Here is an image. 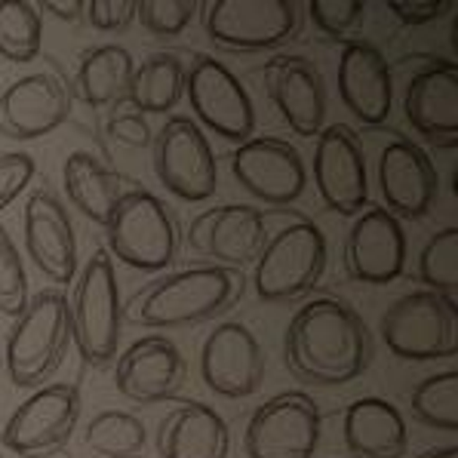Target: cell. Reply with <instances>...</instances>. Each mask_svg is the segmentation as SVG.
I'll list each match as a JSON object with an SVG mask.
<instances>
[{"instance_id": "8992f818", "label": "cell", "mask_w": 458, "mask_h": 458, "mask_svg": "<svg viewBox=\"0 0 458 458\" xmlns=\"http://www.w3.org/2000/svg\"><path fill=\"white\" fill-rule=\"evenodd\" d=\"M329 246L311 218L277 228L252 262V286L262 301H295L314 293L327 274Z\"/></svg>"}, {"instance_id": "9a60e30c", "label": "cell", "mask_w": 458, "mask_h": 458, "mask_svg": "<svg viewBox=\"0 0 458 458\" xmlns=\"http://www.w3.org/2000/svg\"><path fill=\"white\" fill-rule=\"evenodd\" d=\"M265 351L241 320L216 323L200 344V378L218 397L246 400L265 382Z\"/></svg>"}, {"instance_id": "1f68e13d", "label": "cell", "mask_w": 458, "mask_h": 458, "mask_svg": "<svg viewBox=\"0 0 458 458\" xmlns=\"http://www.w3.org/2000/svg\"><path fill=\"white\" fill-rule=\"evenodd\" d=\"M410 412L415 421L434 431H458V369L434 372L421 378L410 394Z\"/></svg>"}, {"instance_id": "484cf974", "label": "cell", "mask_w": 458, "mask_h": 458, "mask_svg": "<svg viewBox=\"0 0 458 458\" xmlns=\"http://www.w3.org/2000/svg\"><path fill=\"white\" fill-rule=\"evenodd\" d=\"M157 453L160 458H228V421L213 406L185 400L160 419Z\"/></svg>"}, {"instance_id": "30bf717a", "label": "cell", "mask_w": 458, "mask_h": 458, "mask_svg": "<svg viewBox=\"0 0 458 458\" xmlns=\"http://www.w3.org/2000/svg\"><path fill=\"white\" fill-rule=\"evenodd\" d=\"M151 166L157 182L185 203H203L218 188V164L207 132L191 117L173 114L151 139Z\"/></svg>"}, {"instance_id": "ac0fdd59", "label": "cell", "mask_w": 458, "mask_h": 458, "mask_svg": "<svg viewBox=\"0 0 458 458\" xmlns=\"http://www.w3.org/2000/svg\"><path fill=\"white\" fill-rule=\"evenodd\" d=\"M342 265L354 284L387 286L406 267V234L385 207H369L354 216L342 246Z\"/></svg>"}, {"instance_id": "52a82bcc", "label": "cell", "mask_w": 458, "mask_h": 458, "mask_svg": "<svg viewBox=\"0 0 458 458\" xmlns=\"http://www.w3.org/2000/svg\"><path fill=\"white\" fill-rule=\"evenodd\" d=\"M378 333L400 360H449L458 354V301L428 290L406 293L387 305Z\"/></svg>"}, {"instance_id": "3957f363", "label": "cell", "mask_w": 458, "mask_h": 458, "mask_svg": "<svg viewBox=\"0 0 458 458\" xmlns=\"http://www.w3.org/2000/svg\"><path fill=\"white\" fill-rule=\"evenodd\" d=\"M105 228V250L111 259L145 274H160L179 256V222L157 194L132 185L117 197Z\"/></svg>"}, {"instance_id": "b9f144b4", "label": "cell", "mask_w": 458, "mask_h": 458, "mask_svg": "<svg viewBox=\"0 0 458 458\" xmlns=\"http://www.w3.org/2000/svg\"><path fill=\"white\" fill-rule=\"evenodd\" d=\"M419 458H458V446H434L428 453H421Z\"/></svg>"}, {"instance_id": "2e32d148", "label": "cell", "mask_w": 458, "mask_h": 458, "mask_svg": "<svg viewBox=\"0 0 458 458\" xmlns=\"http://www.w3.org/2000/svg\"><path fill=\"white\" fill-rule=\"evenodd\" d=\"M267 241V218L259 207L222 203L209 207L188 228V250L218 267L243 271L252 265Z\"/></svg>"}, {"instance_id": "44dd1931", "label": "cell", "mask_w": 458, "mask_h": 458, "mask_svg": "<svg viewBox=\"0 0 458 458\" xmlns=\"http://www.w3.org/2000/svg\"><path fill=\"white\" fill-rule=\"evenodd\" d=\"M22 241L25 256L55 286H65L68 280L77 277L74 222L68 216L65 203L49 188H34L31 197H28L22 213Z\"/></svg>"}, {"instance_id": "7a4b0ae2", "label": "cell", "mask_w": 458, "mask_h": 458, "mask_svg": "<svg viewBox=\"0 0 458 458\" xmlns=\"http://www.w3.org/2000/svg\"><path fill=\"white\" fill-rule=\"evenodd\" d=\"M246 293L243 271L218 265H197L160 274L130 301V320L148 329H182L216 320L231 311Z\"/></svg>"}, {"instance_id": "7402d4cb", "label": "cell", "mask_w": 458, "mask_h": 458, "mask_svg": "<svg viewBox=\"0 0 458 458\" xmlns=\"http://www.w3.org/2000/svg\"><path fill=\"white\" fill-rule=\"evenodd\" d=\"M378 191L394 218H425L440 194V175L421 145L394 139L378 154Z\"/></svg>"}, {"instance_id": "6da1fadb", "label": "cell", "mask_w": 458, "mask_h": 458, "mask_svg": "<svg viewBox=\"0 0 458 458\" xmlns=\"http://www.w3.org/2000/svg\"><path fill=\"white\" fill-rule=\"evenodd\" d=\"M286 366L305 385H348L372 363V335L342 299L320 295L293 314L284 335Z\"/></svg>"}, {"instance_id": "4fadbf2b", "label": "cell", "mask_w": 458, "mask_h": 458, "mask_svg": "<svg viewBox=\"0 0 458 458\" xmlns=\"http://www.w3.org/2000/svg\"><path fill=\"white\" fill-rule=\"evenodd\" d=\"M74 111L72 83L55 68L31 72L0 93V136L10 142H31L68 123Z\"/></svg>"}, {"instance_id": "83f0119b", "label": "cell", "mask_w": 458, "mask_h": 458, "mask_svg": "<svg viewBox=\"0 0 458 458\" xmlns=\"http://www.w3.org/2000/svg\"><path fill=\"white\" fill-rule=\"evenodd\" d=\"M132 72H136V59L130 55V49L117 44L83 49L72 81V93L89 108L121 105L130 89Z\"/></svg>"}, {"instance_id": "d4e9b609", "label": "cell", "mask_w": 458, "mask_h": 458, "mask_svg": "<svg viewBox=\"0 0 458 458\" xmlns=\"http://www.w3.org/2000/svg\"><path fill=\"white\" fill-rule=\"evenodd\" d=\"M342 440L351 458H403L410 449V428L394 403L357 397L342 410Z\"/></svg>"}, {"instance_id": "ee69618b", "label": "cell", "mask_w": 458, "mask_h": 458, "mask_svg": "<svg viewBox=\"0 0 458 458\" xmlns=\"http://www.w3.org/2000/svg\"><path fill=\"white\" fill-rule=\"evenodd\" d=\"M0 458H4V455H0Z\"/></svg>"}, {"instance_id": "836d02e7", "label": "cell", "mask_w": 458, "mask_h": 458, "mask_svg": "<svg viewBox=\"0 0 458 458\" xmlns=\"http://www.w3.org/2000/svg\"><path fill=\"white\" fill-rule=\"evenodd\" d=\"M200 16V0H136V19L148 34L173 40Z\"/></svg>"}, {"instance_id": "e575fe53", "label": "cell", "mask_w": 458, "mask_h": 458, "mask_svg": "<svg viewBox=\"0 0 458 458\" xmlns=\"http://www.w3.org/2000/svg\"><path fill=\"white\" fill-rule=\"evenodd\" d=\"M28 305V274L19 256V246L13 243L10 231L0 225V314L16 320Z\"/></svg>"}, {"instance_id": "603a6c76", "label": "cell", "mask_w": 458, "mask_h": 458, "mask_svg": "<svg viewBox=\"0 0 458 458\" xmlns=\"http://www.w3.org/2000/svg\"><path fill=\"white\" fill-rule=\"evenodd\" d=\"M267 98L295 136L314 139L327 121V83L305 55H274L262 68Z\"/></svg>"}, {"instance_id": "f35d334b", "label": "cell", "mask_w": 458, "mask_h": 458, "mask_svg": "<svg viewBox=\"0 0 458 458\" xmlns=\"http://www.w3.org/2000/svg\"><path fill=\"white\" fill-rule=\"evenodd\" d=\"M108 136L114 139L117 145L145 148V145H151L154 132H151V126H148L145 114H139V111L126 108V105L121 102L114 108V114L108 117Z\"/></svg>"}, {"instance_id": "d590c367", "label": "cell", "mask_w": 458, "mask_h": 458, "mask_svg": "<svg viewBox=\"0 0 458 458\" xmlns=\"http://www.w3.org/2000/svg\"><path fill=\"white\" fill-rule=\"evenodd\" d=\"M305 10L317 31L335 40H348V34L366 19L369 4L366 0H308Z\"/></svg>"}, {"instance_id": "9c48e42d", "label": "cell", "mask_w": 458, "mask_h": 458, "mask_svg": "<svg viewBox=\"0 0 458 458\" xmlns=\"http://www.w3.org/2000/svg\"><path fill=\"white\" fill-rule=\"evenodd\" d=\"M81 412L83 397L74 382L40 385L25 403L16 406L0 440L19 458H55L74 437Z\"/></svg>"}, {"instance_id": "5bb4252c", "label": "cell", "mask_w": 458, "mask_h": 458, "mask_svg": "<svg viewBox=\"0 0 458 458\" xmlns=\"http://www.w3.org/2000/svg\"><path fill=\"white\" fill-rule=\"evenodd\" d=\"M314 188L323 207L338 216H360L369 207V175L357 132L348 123H329L314 142Z\"/></svg>"}, {"instance_id": "ba28073f", "label": "cell", "mask_w": 458, "mask_h": 458, "mask_svg": "<svg viewBox=\"0 0 458 458\" xmlns=\"http://www.w3.org/2000/svg\"><path fill=\"white\" fill-rule=\"evenodd\" d=\"M301 10L295 0H200L207 38L234 53L284 47L299 34Z\"/></svg>"}, {"instance_id": "ffe728a7", "label": "cell", "mask_w": 458, "mask_h": 458, "mask_svg": "<svg viewBox=\"0 0 458 458\" xmlns=\"http://www.w3.org/2000/svg\"><path fill=\"white\" fill-rule=\"evenodd\" d=\"M403 114L437 151L458 148V65L434 59L419 68L403 89Z\"/></svg>"}, {"instance_id": "60d3db41", "label": "cell", "mask_w": 458, "mask_h": 458, "mask_svg": "<svg viewBox=\"0 0 458 458\" xmlns=\"http://www.w3.org/2000/svg\"><path fill=\"white\" fill-rule=\"evenodd\" d=\"M38 10H47L49 16L62 19V22H77V19H83V0H44V4H38Z\"/></svg>"}, {"instance_id": "f1b7e54d", "label": "cell", "mask_w": 458, "mask_h": 458, "mask_svg": "<svg viewBox=\"0 0 458 458\" xmlns=\"http://www.w3.org/2000/svg\"><path fill=\"white\" fill-rule=\"evenodd\" d=\"M185 96V62L175 53H151L136 65L123 105L139 114H169Z\"/></svg>"}, {"instance_id": "4dcf8cb0", "label": "cell", "mask_w": 458, "mask_h": 458, "mask_svg": "<svg viewBox=\"0 0 458 458\" xmlns=\"http://www.w3.org/2000/svg\"><path fill=\"white\" fill-rule=\"evenodd\" d=\"M44 19L31 0H0V59L28 65L40 55Z\"/></svg>"}, {"instance_id": "74e56055", "label": "cell", "mask_w": 458, "mask_h": 458, "mask_svg": "<svg viewBox=\"0 0 458 458\" xmlns=\"http://www.w3.org/2000/svg\"><path fill=\"white\" fill-rule=\"evenodd\" d=\"M83 16L96 31H123L136 19V0H89L83 4Z\"/></svg>"}, {"instance_id": "5b68a950", "label": "cell", "mask_w": 458, "mask_h": 458, "mask_svg": "<svg viewBox=\"0 0 458 458\" xmlns=\"http://www.w3.org/2000/svg\"><path fill=\"white\" fill-rule=\"evenodd\" d=\"M68 320H72V342L83 363L105 366L114 360L123 335V301L114 259L105 246H98L74 277Z\"/></svg>"}, {"instance_id": "e0dca14e", "label": "cell", "mask_w": 458, "mask_h": 458, "mask_svg": "<svg viewBox=\"0 0 458 458\" xmlns=\"http://www.w3.org/2000/svg\"><path fill=\"white\" fill-rule=\"evenodd\" d=\"M231 173L241 188L267 207H290L308 185V166L299 148L274 136H252L237 145L231 154Z\"/></svg>"}, {"instance_id": "277c9868", "label": "cell", "mask_w": 458, "mask_h": 458, "mask_svg": "<svg viewBox=\"0 0 458 458\" xmlns=\"http://www.w3.org/2000/svg\"><path fill=\"white\" fill-rule=\"evenodd\" d=\"M72 344L68 299L59 290L28 295L22 314L6 333V372L16 387H40L59 372Z\"/></svg>"}, {"instance_id": "ab89813d", "label": "cell", "mask_w": 458, "mask_h": 458, "mask_svg": "<svg viewBox=\"0 0 458 458\" xmlns=\"http://www.w3.org/2000/svg\"><path fill=\"white\" fill-rule=\"evenodd\" d=\"M387 10L397 22L410 25V28H419V25H431V22H440V19H449L453 16L455 6L449 0H428V4H410V0H387Z\"/></svg>"}, {"instance_id": "4316f807", "label": "cell", "mask_w": 458, "mask_h": 458, "mask_svg": "<svg viewBox=\"0 0 458 458\" xmlns=\"http://www.w3.org/2000/svg\"><path fill=\"white\" fill-rule=\"evenodd\" d=\"M62 185H65L68 200L81 209L89 222L102 225L108 218L111 207L117 203L126 188H132L130 179H123L121 173H114L93 151H74L65 157L62 166Z\"/></svg>"}, {"instance_id": "cb8c5ba5", "label": "cell", "mask_w": 458, "mask_h": 458, "mask_svg": "<svg viewBox=\"0 0 458 458\" xmlns=\"http://www.w3.org/2000/svg\"><path fill=\"white\" fill-rule=\"evenodd\" d=\"M338 98L363 126H382L394 108L387 59L369 40H344L338 53Z\"/></svg>"}, {"instance_id": "d6986e66", "label": "cell", "mask_w": 458, "mask_h": 458, "mask_svg": "<svg viewBox=\"0 0 458 458\" xmlns=\"http://www.w3.org/2000/svg\"><path fill=\"white\" fill-rule=\"evenodd\" d=\"M188 360L173 338L151 333L142 335L117 357L114 387L121 397L139 406L166 403L185 387Z\"/></svg>"}, {"instance_id": "7c38bea8", "label": "cell", "mask_w": 458, "mask_h": 458, "mask_svg": "<svg viewBox=\"0 0 458 458\" xmlns=\"http://www.w3.org/2000/svg\"><path fill=\"white\" fill-rule=\"evenodd\" d=\"M185 98L197 117L194 123H203L225 142L243 145L256 132V108L250 93L216 55L197 53L191 65H185Z\"/></svg>"}, {"instance_id": "f546056e", "label": "cell", "mask_w": 458, "mask_h": 458, "mask_svg": "<svg viewBox=\"0 0 458 458\" xmlns=\"http://www.w3.org/2000/svg\"><path fill=\"white\" fill-rule=\"evenodd\" d=\"M148 431L142 419L126 410H105L83 428V446L93 458H139Z\"/></svg>"}, {"instance_id": "7bdbcfd3", "label": "cell", "mask_w": 458, "mask_h": 458, "mask_svg": "<svg viewBox=\"0 0 458 458\" xmlns=\"http://www.w3.org/2000/svg\"><path fill=\"white\" fill-rule=\"evenodd\" d=\"M55 458H65V455H55Z\"/></svg>"}, {"instance_id": "8d00e7d4", "label": "cell", "mask_w": 458, "mask_h": 458, "mask_svg": "<svg viewBox=\"0 0 458 458\" xmlns=\"http://www.w3.org/2000/svg\"><path fill=\"white\" fill-rule=\"evenodd\" d=\"M34 179V157L22 151L0 154V213L31 185Z\"/></svg>"}, {"instance_id": "8fae6325", "label": "cell", "mask_w": 458, "mask_h": 458, "mask_svg": "<svg viewBox=\"0 0 458 458\" xmlns=\"http://www.w3.org/2000/svg\"><path fill=\"white\" fill-rule=\"evenodd\" d=\"M323 415L308 391H280L250 415L243 431L246 458H314Z\"/></svg>"}, {"instance_id": "d6a6232c", "label": "cell", "mask_w": 458, "mask_h": 458, "mask_svg": "<svg viewBox=\"0 0 458 458\" xmlns=\"http://www.w3.org/2000/svg\"><path fill=\"white\" fill-rule=\"evenodd\" d=\"M419 280L428 293L455 299L458 293V228L446 225L421 246L419 252Z\"/></svg>"}]
</instances>
